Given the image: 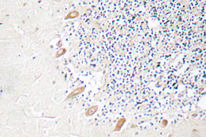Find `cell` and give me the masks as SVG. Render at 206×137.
I'll return each mask as SVG.
<instances>
[{"mask_svg":"<svg viewBox=\"0 0 206 137\" xmlns=\"http://www.w3.org/2000/svg\"><path fill=\"white\" fill-rule=\"evenodd\" d=\"M98 107L97 106H93L91 107L87 111L86 114L87 116H91L95 113L98 110Z\"/></svg>","mask_w":206,"mask_h":137,"instance_id":"cell-1","label":"cell"},{"mask_svg":"<svg viewBox=\"0 0 206 137\" xmlns=\"http://www.w3.org/2000/svg\"><path fill=\"white\" fill-rule=\"evenodd\" d=\"M84 90V87H80V88H77V89H76L75 90H74L73 92H72V93H71V94L68 96V97H71L74 96H75V95H77L79 94H80V93H82V92H83Z\"/></svg>","mask_w":206,"mask_h":137,"instance_id":"cell-2","label":"cell"},{"mask_svg":"<svg viewBox=\"0 0 206 137\" xmlns=\"http://www.w3.org/2000/svg\"><path fill=\"white\" fill-rule=\"evenodd\" d=\"M125 120L124 118H121L117 122L116 128H115V130L119 131L120 129L122 127V125H123L125 122Z\"/></svg>","mask_w":206,"mask_h":137,"instance_id":"cell-3","label":"cell"},{"mask_svg":"<svg viewBox=\"0 0 206 137\" xmlns=\"http://www.w3.org/2000/svg\"><path fill=\"white\" fill-rule=\"evenodd\" d=\"M78 12L77 11H73L71 12L67 15L66 17V19L69 18H73L75 17L78 15Z\"/></svg>","mask_w":206,"mask_h":137,"instance_id":"cell-4","label":"cell"},{"mask_svg":"<svg viewBox=\"0 0 206 137\" xmlns=\"http://www.w3.org/2000/svg\"><path fill=\"white\" fill-rule=\"evenodd\" d=\"M66 51V49L65 48H62L59 50L56 53V57H58L64 54Z\"/></svg>","mask_w":206,"mask_h":137,"instance_id":"cell-5","label":"cell"}]
</instances>
